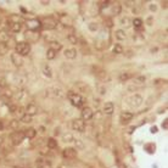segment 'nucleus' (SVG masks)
<instances>
[{
	"label": "nucleus",
	"mask_w": 168,
	"mask_h": 168,
	"mask_svg": "<svg viewBox=\"0 0 168 168\" xmlns=\"http://www.w3.org/2000/svg\"><path fill=\"white\" fill-rule=\"evenodd\" d=\"M62 156L65 157V158H74V157H77V151H76V149H72V147H67V149H65L64 151H62Z\"/></svg>",
	"instance_id": "7"
},
{
	"label": "nucleus",
	"mask_w": 168,
	"mask_h": 168,
	"mask_svg": "<svg viewBox=\"0 0 168 168\" xmlns=\"http://www.w3.org/2000/svg\"><path fill=\"white\" fill-rule=\"evenodd\" d=\"M151 132H152V133H156V132H157V128H156V127H152V128H151Z\"/></svg>",
	"instance_id": "42"
},
{
	"label": "nucleus",
	"mask_w": 168,
	"mask_h": 168,
	"mask_svg": "<svg viewBox=\"0 0 168 168\" xmlns=\"http://www.w3.org/2000/svg\"><path fill=\"white\" fill-rule=\"evenodd\" d=\"M89 29H90V31H96V29H98V25L94 23V22L89 23Z\"/></svg>",
	"instance_id": "37"
},
{
	"label": "nucleus",
	"mask_w": 168,
	"mask_h": 168,
	"mask_svg": "<svg viewBox=\"0 0 168 168\" xmlns=\"http://www.w3.org/2000/svg\"><path fill=\"white\" fill-rule=\"evenodd\" d=\"M23 134H25V138L33 139V138H35V135H37V130H35L34 128H28V129H26V130L23 132Z\"/></svg>",
	"instance_id": "17"
},
{
	"label": "nucleus",
	"mask_w": 168,
	"mask_h": 168,
	"mask_svg": "<svg viewBox=\"0 0 168 168\" xmlns=\"http://www.w3.org/2000/svg\"><path fill=\"white\" fill-rule=\"evenodd\" d=\"M121 10H122V7H121L119 4H116V5H113V7H112L113 15H119V13H121Z\"/></svg>",
	"instance_id": "29"
},
{
	"label": "nucleus",
	"mask_w": 168,
	"mask_h": 168,
	"mask_svg": "<svg viewBox=\"0 0 168 168\" xmlns=\"http://www.w3.org/2000/svg\"><path fill=\"white\" fill-rule=\"evenodd\" d=\"M94 117V111L90 107H83L82 110V119L83 121H90Z\"/></svg>",
	"instance_id": "5"
},
{
	"label": "nucleus",
	"mask_w": 168,
	"mask_h": 168,
	"mask_svg": "<svg viewBox=\"0 0 168 168\" xmlns=\"http://www.w3.org/2000/svg\"><path fill=\"white\" fill-rule=\"evenodd\" d=\"M142 96L141 95H139V94H135L133 96H130L129 99H128V103L132 106V107H139L141 103H142Z\"/></svg>",
	"instance_id": "4"
},
{
	"label": "nucleus",
	"mask_w": 168,
	"mask_h": 168,
	"mask_svg": "<svg viewBox=\"0 0 168 168\" xmlns=\"http://www.w3.org/2000/svg\"><path fill=\"white\" fill-rule=\"evenodd\" d=\"M72 128H73V130H77V132H79V133H83V132L85 130V123H84L83 119L76 118V119L72 121Z\"/></svg>",
	"instance_id": "3"
},
{
	"label": "nucleus",
	"mask_w": 168,
	"mask_h": 168,
	"mask_svg": "<svg viewBox=\"0 0 168 168\" xmlns=\"http://www.w3.org/2000/svg\"><path fill=\"white\" fill-rule=\"evenodd\" d=\"M162 127H163L165 129H167V119H166V121H165V122L162 123Z\"/></svg>",
	"instance_id": "40"
},
{
	"label": "nucleus",
	"mask_w": 168,
	"mask_h": 168,
	"mask_svg": "<svg viewBox=\"0 0 168 168\" xmlns=\"http://www.w3.org/2000/svg\"><path fill=\"white\" fill-rule=\"evenodd\" d=\"M129 78H130V74L127 73V72H123V73L119 76V80H121V82H126V80H128Z\"/></svg>",
	"instance_id": "31"
},
{
	"label": "nucleus",
	"mask_w": 168,
	"mask_h": 168,
	"mask_svg": "<svg viewBox=\"0 0 168 168\" xmlns=\"http://www.w3.org/2000/svg\"><path fill=\"white\" fill-rule=\"evenodd\" d=\"M43 73L46 76V77H52V72H51V68H50V66L49 65H44L43 66Z\"/></svg>",
	"instance_id": "21"
},
{
	"label": "nucleus",
	"mask_w": 168,
	"mask_h": 168,
	"mask_svg": "<svg viewBox=\"0 0 168 168\" xmlns=\"http://www.w3.org/2000/svg\"><path fill=\"white\" fill-rule=\"evenodd\" d=\"M67 40L71 43V44H73V45L78 43V38H77V35H74V34H72V33L67 35Z\"/></svg>",
	"instance_id": "24"
},
{
	"label": "nucleus",
	"mask_w": 168,
	"mask_h": 168,
	"mask_svg": "<svg viewBox=\"0 0 168 168\" xmlns=\"http://www.w3.org/2000/svg\"><path fill=\"white\" fill-rule=\"evenodd\" d=\"M133 26L135 28H140L142 26V20L141 18H134L133 20Z\"/></svg>",
	"instance_id": "30"
},
{
	"label": "nucleus",
	"mask_w": 168,
	"mask_h": 168,
	"mask_svg": "<svg viewBox=\"0 0 168 168\" xmlns=\"http://www.w3.org/2000/svg\"><path fill=\"white\" fill-rule=\"evenodd\" d=\"M55 57H56V52L54 50H51V49H48V51H46V59L48 60H54Z\"/></svg>",
	"instance_id": "27"
},
{
	"label": "nucleus",
	"mask_w": 168,
	"mask_h": 168,
	"mask_svg": "<svg viewBox=\"0 0 168 168\" xmlns=\"http://www.w3.org/2000/svg\"><path fill=\"white\" fill-rule=\"evenodd\" d=\"M62 140L65 142H72L74 140V138H73V135L71 134V133H65V134L62 135Z\"/></svg>",
	"instance_id": "22"
},
{
	"label": "nucleus",
	"mask_w": 168,
	"mask_h": 168,
	"mask_svg": "<svg viewBox=\"0 0 168 168\" xmlns=\"http://www.w3.org/2000/svg\"><path fill=\"white\" fill-rule=\"evenodd\" d=\"M25 35H26V38L28 39V43H29V41H35V40H38V39H39V37H40V35H39V33H37V32H35V29L27 31Z\"/></svg>",
	"instance_id": "9"
},
{
	"label": "nucleus",
	"mask_w": 168,
	"mask_h": 168,
	"mask_svg": "<svg viewBox=\"0 0 168 168\" xmlns=\"http://www.w3.org/2000/svg\"><path fill=\"white\" fill-rule=\"evenodd\" d=\"M0 87H6V83H5L4 78H0Z\"/></svg>",
	"instance_id": "39"
},
{
	"label": "nucleus",
	"mask_w": 168,
	"mask_h": 168,
	"mask_svg": "<svg viewBox=\"0 0 168 168\" xmlns=\"http://www.w3.org/2000/svg\"><path fill=\"white\" fill-rule=\"evenodd\" d=\"M10 28L12 32H20L22 29V23L20 22H10Z\"/></svg>",
	"instance_id": "19"
},
{
	"label": "nucleus",
	"mask_w": 168,
	"mask_h": 168,
	"mask_svg": "<svg viewBox=\"0 0 168 168\" xmlns=\"http://www.w3.org/2000/svg\"><path fill=\"white\" fill-rule=\"evenodd\" d=\"M9 51V46L6 45V43H0V54H5Z\"/></svg>",
	"instance_id": "32"
},
{
	"label": "nucleus",
	"mask_w": 168,
	"mask_h": 168,
	"mask_svg": "<svg viewBox=\"0 0 168 168\" xmlns=\"http://www.w3.org/2000/svg\"><path fill=\"white\" fill-rule=\"evenodd\" d=\"M9 40V33H6L5 31L0 32V43H6Z\"/></svg>",
	"instance_id": "25"
},
{
	"label": "nucleus",
	"mask_w": 168,
	"mask_h": 168,
	"mask_svg": "<svg viewBox=\"0 0 168 168\" xmlns=\"http://www.w3.org/2000/svg\"><path fill=\"white\" fill-rule=\"evenodd\" d=\"M37 113H38V107H37L34 103H28V105L26 106V115L33 117Z\"/></svg>",
	"instance_id": "10"
},
{
	"label": "nucleus",
	"mask_w": 168,
	"mask_h": 168,
	"mask_svg": "<svg viewBox=\"0 0 168 168\" xmlns=\"http://www.w3.org/2000/svg\"><path fill=\"white\" fill-rule=\"evenodd\" d=\"M129 22H130V20H129L128 17H123V18L121 20V25H122V26H126V27L129 26Z\"/></svg>",
	"instance_id": "34"
},
{
	"label": "nucleus",
	"mask_w": 168,
	"mask_h": 168,
	"mask_svg": "<svg viewBox=\"0 0 168 168\" xmlns=\"http://www.w3.org/2000/svg\"><path fill=\"white\" fill-rule=\"evenodd\" d=\"M115 37H116V39H118V40H126L127 34H126V32H124L123 29H117V31L115 32Z\"/></svg>",
	"instance_id": "18"
},
{
	"label": "nucleus",
	"mask_w": 168,
	"mask_h": 168,
	"mask_svg": "<svg viewBox=\"0 0 168 168\" xmlns=\"http://www.w3.org/2000/svg\"><path fill=\"white\" fill-rule=\"evenodd\" d=\"M10 59H11V61H12V64H13L15 66H17V67H21V66L23 65V60H22V56H20V55H17L16 52H13V54H11V56H10Z\"/></svg>",
	"instance_id": "8"
},
{
	"label": "nucleus",
	"mask_w": 168,
	"mask_h": 168,
	"mask_svg": "<svg viewBox=\"0 0 168 168\" xmlns=\"http://www.w3.org/2000/svg\"><path fill=\"white\" fill-rule=\"evenodd\" d=\"M64 55L69 59V60H73V59H76V56H77V51L74 50V49H66L65 50V52H64Z\"/></svg>",
	"instance_id": "16"
},
{
	"label": "nucleus",
	"mask_w": 168,
	"mask_h": 168,
	"mask_svg": "<svg viewBox=\"0 0 168 168\" xmlns=\"http://www.w3.org/2000/svg\"><path fill=\"white\" fill-rule=\"evenodd\" d=\"M74 146H76V149L77 150H84V142L82 141V140H79V139H77V140H74Z\"/></svg>",
	"instance_id": "23"
},
{
	"label": "nucleus",
	"mask_w": 168,
	"mask_h": 168,
	"mask_svg": "<svg viewBox=\"0 0 168 168\" xmlns=\"http://www.w3.org/2000/svg\"><path fill=\"white\" fill-rule=\"evenodd\" d=\"M23 139H25V134H23V132H13V133L11 134L12 144H15V145L21 144Z\"/></svg>",
	"instance_id": "6"
},
{
	"label": "nucleus",
	"mask_w": 168,
	"mask_h": 168,
	"mask_svg": "<svg viewBox=\"0 0 168 168\" xmlns=\"http://www.w3.org/2000/svg\"><path fill=\"white\" fill-rule=\"evenodd\" d=\"M113 111H115V106H113L112 102H106V103L103 105V112H105L106 115H112Z\"/></svg>",
	"instance_id": "15"
},
{
	"label": "nucleus",
	"mask_w": 168,
	"mask_h": 168,
	"mask_svg": "<svg viewBox=\"0 0 168 168\" xmlns=\"http://www.w3.org/2000/svg\"><path fill=\"white\" fill-rule=\"evenodd\" d=\"M10 127H11V128H13V129L18 128V121H17V119H12V121H11V123H10Z\"/></svg>",
	"instance_id": "35"
},
{
	"label": "nucleus",
	"mask_w": 168,
	"mask_h": 168,
	"mask_svg": "<svg viewBox=\"0 0 168 168\" xmlns=\"http://www.w3.org/2000/svg\"><path fill=\"white\" fill-rule=\"evenodd\" d=\"M46 144H48L49 149H56L57 147V140H55L54 138H49L48 141H46Z\"/></svg>",
	"instance_id": "20"
},
{
	"label": "nucleus",
	"mask_w": 168,
	"mask_h": 168,
	"mask_svg": "<svg viewBox=\"0 0 168 168\" xmlns=\"http://www.w3.org/2000/svg\"><path fill=\"white\" fill-rule=\"evenodd\" d=\"M16 110H17V106H15V105H11L10 106V112H16Z\"/></svg>",
	"instance_id": "38"
},
{
	"label": "nucleus",
	"mask_w": 168,
	"mask_h": 168,
	"mask_svg": "<svg viewBox=\"0 0 168 168\" xmlns=\"http://www.w3.org/2000/svg\"><path fill=\"white\" fill-rule=\"evenodd\" d=\"M56 26H57V21H55V20H52V18H49V20H46V21L43 23V27H44L45 29H55Z\"/></svg>",
	"instance_id": "11"
},
{
	"label": "nucleus",
	"mask_w": 168,
	"mask_h": 168,
	"mask_svg": "<svg viewBox=\"0 0 168 168\" xmlns=\"http://www.w3.org/2000/svg\"><path fill=\"white\" fill-rule=\"evenodd\" d=\"M132 118H133V113H132V112L123 111V112L121 113V121H122V122H126V123H128L129 121H132Z\"/></svg>",
	"instance_id": "14"
},
{
	"label": "nucleus",
	"mask_w": 168,
	"mask_h": 168,
	"mask_svg": "<svg viewBox=\"0 0 168 168\" xmlns=\"http://www.w3.org/2000/svg\"><path fill=\"white\" fill-rule=\"evenodd\" d=\"M123 46L121 45V44H116L115 46H113V52L115 54H123Z\"/></svg>",
	"instance_id": "28"
},
{
	"label": "nucleus",
	"mask_w": 168,
	"mask_h": 168,
	"mask_svg": "<svg viewBox=\"0 0 168 168\" xmlns=\"http://www.w3.org/2000/svg\"><path fill=\"white\" fill-rule=\"evenodd\" d=\"M146 82V77L145 76H138L134 78V83L135 84H142Z\"/></svg>",
	"instance_id": "26"
},
{
	"label": "nucleus",
	"mask_w": 168,
	"mask_h": 168,
	"mask_svg": "<svg viewBox=\"0 0 168 168\" xmlns=\"http://www.w3.org/2000/svg\"><path fill=\"white\" fill-rule=\"evenodd\" d=\"M74 87H76L77 91H80V93H84V94L89 93V87H88L87 84H84L83 82H77V83L74 84Z\"/></svg>",
	"instance_id": "12"
},
{
	"label": "nucleus",
	"mask_w": 168,
	"mask_h": 168,
	"mask_svg": "<svg viewBox=\"0 0 168 168\" xmlns=\"http://www.w3.org/2000/svg\"><path fill=\"white\" fill-rule=\"evenodd\" d=\"M16 54L20 56H26L31 52V44L28 41H20L18 44H16Z\"/></svg>",
	"instance_id": "2"
},
{
	"label": "nucleus",
	"mask_w": 168,
	"mask_h": 168,
	"mask_svg": "<svg viewBox=\"0 0 168 168\" xmlns=\"http://www.w3.org/2000/svg\"><path fill=\"white\" fill-rule=\"evenodd\" d=\"M150 9H151V11H156V9H157V7H156L155 5H151V6H150Z\"/></svg>",
	"instance_id": "41"
},
{
	"label": "nucleus",
	"mask_w": 168,
	"mask_h": 168,
	"mask_svg": "<svg viewBox=\"0 0 168 168\" xmlns=\"http://www.w3.org/2000/svg\"><path fill=\"white\" fill-rule=\"evenodd\" d=\"M21 121H22L23 123H31V122H32V117L28 116V115H23L22 118H21Z\"/></svg>",
	"instance_id": "33"
},
{
	"label": "nucleus",
	"mask_w": 168,
	"mask_h": 168,
	"mask_svg": "<svg viewBox=\"0 0 168 168\" xmlns=\"http://www.w3.org/2000/svg\"><path fill=\"white\" fill-rule=\"evenodd\" d=\"M54 90H55V93H54V94H55V96H59V98H61V96L64 95V94H62V90H61V89H59V88H55Z\"/></svg>",
	"instance_id": "36"
},
{
	"label": "nucleus",
	"mask_w": 168,
	"mask_h": 168,
	"mask_svg": "<svg viewBox=\"0 0 168 168\" xmlns=\"http://www.w3.org/2000/svg\"><path fill=\"white\" fill-rule=\"evenodd\" d=\"M50 49L54 50L55 52H57V51H60L62 49V44L59 40H51L50 41Z\"/></svg>",
	"instance_id": "13"
},
{
	"label": "nucleus",
	"mask_w": 168,
	"mask_h": 168,
	"mask_svg": "<svg viewBox=\"0 0 168 168\" xmlns=\"http://www.w3.org/2000/svg\"><path fill=\"white\" fill-rule=\"evenodd\" d=\"M67 98L68 100L71 101V103L73 105V106H76V107H82L83 105H84V98L79 94V93H77V91H74V90H69L67 93Z\"/></svg>",
	"instance_id": "1"
}]
</instances>
